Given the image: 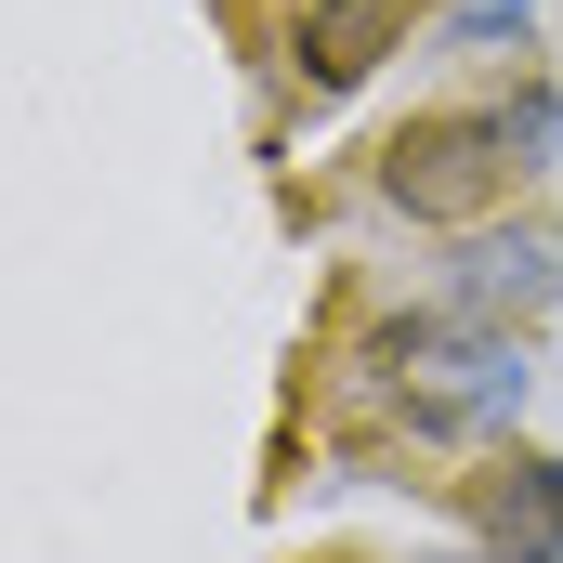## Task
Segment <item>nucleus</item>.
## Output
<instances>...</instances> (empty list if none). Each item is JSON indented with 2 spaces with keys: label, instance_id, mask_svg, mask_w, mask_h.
<instances>
[{
  "label": "nucleus",
  "instance_id": "4",
  "mask_svg": "<svg viewBox=\"0 0 563 563\" xmlns=\"http://www.w3.org/2000/svg\"><path fill=\"white\" fill-rule=\"evenodd\" d=\"M420 26H432V0H288L276 79L301 92V106H341V92H367Z\"/></svg>",
  "mask_w": 563,
  "mask_h": 563
},
{
  "label": "nucleus",
  "instance_id": "2",
  "mask_svg": "<svg viewBox=\"0 0 563 563\" xmlns=\"http://www.w3.org/2000/svg\"><path fill=\"white\" fill-rule=\"evenodd\" d=\"M367 197L407 223V236H472V223H498L511 197H525V157L498 132V106L472 92V106H407L380 157H367Z\"/></svg>",
  "mask_w": 563,
  "mask_h": 563
},
{
  "label": "nucleus",
  "instance_id": "8",
  "mask_svg": "<svg viewBox=\"0 0 563 563\" xmlns=\"http://www.w3.org/2000/svg\"><path fill=\"white\" fill-rule=\"evenodd\" d=\"M394 563H485V551H472V538L445 525V538H420V551H394Z\"/></svg>",
  "mask_w": 563,
  "mask_h": 563
},
{
  "label": "nucleus",
  "instance_id": "5",
  "mask_svg": "<svg viewBox=\"0 0 563 563\" xmlns=\"http://www.w3.org/2000/svg\"><path fill=\"white\" fill-rule=\"evenodd\" d=\"M445 301L459 314H498V328H551L563 314V223L551 210H498L472 236H445Z\"/></svg>",
  "mask_w": 563,
  "mask_h": 563
},
{
  "label": "nucleus",
  "instance_id": "3",
  "mask_svg": "<svg viewBox=\"0 0 563 563\" xmlns=\"http://www.w3.org/2000/svg\"><path fill=\"white\" fill-rule=\"evenodd\" d=\"M445 511H459V538L485 563H563V445H525V432L472 445Z\"/></svg>",
  "mask_w": 563,
  "mask_h": 563
},
{
  "label": "nucleus",
  "instance_id": "1",
  "mask_svg": "<svg viewBox=\"0 0 563 563\" xmlns=\"http://www.w3.org/2000/svg\"><path fill=\"white\" fill-rule=\"evenodd\" d=\"M538 407V328L432 301H367L328 341V420H341V485H394V459H472Z\"/></svg>",
  "mask_w": 563,
  "mask_h": 563
},
{
  "label": "nucleus",
  "instance_id": "6",
  "mask_svg": "<svg viewBox=\"0 0 563 563\" xmlns=\"http://www.w3.org/2000/svg\"><path fill=\"white\" fill-rule=\"evenodd\" d=\"M538 13H551V0H432L420 53H459V66H498V53H538Z\"/></svg>",
  "mask_w": 563,
  "mask_h": 563
},
{
  "label": "nucleus",
  "instance_id": "7",
  "mask_svg": "<svg viewBox=\"0 0 563 563\" xmlns=\"http://www.w3.org/2000/svg\"><path fill=\"white\" fill-rule=\"evenodd\" d=\"M485 106H498V132H511V157H525V184H551L563 170V79L551 66H511Z\"/></svg>",
  "mask_w": 563,
  "mask_h": 563
}]
</instances>
